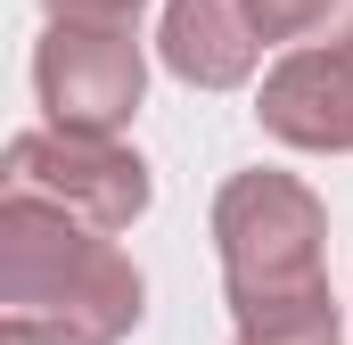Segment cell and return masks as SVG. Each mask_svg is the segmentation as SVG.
I'll return each instance as SVG.
<instances>
[{"instance_id": "6da1fadb", "label": "cell", "mask_w": 353, "mask_h": 345, "mask_svg": "<svg viewBox=\"0 0 353 345\" xmlns=\"http://www.w3.org/2000/svg\"><path fill=\"white\" fill-rule=\"evenodd\" d=\"M214 247H222V288L230 321L255 345L288 337H345V313L329 296V214L296 172H230L214 197Z\"/></svg>"}, {"instance_id": "277c9868", "label": "cell", "mask_w": 353, "mask_h": 345, "mask_svg": "<svg viewBox=\"0 0 353 345\" xmlns=\"http://www.w3.org/2000/svg\"><path fill=\"white\" fill-rule=\"evenodd\" d=\"M8 189L66 206L74 222L107 230V239L132 230V222L148 214V197H157V181H148V165H140V148H123L115 132H58V124L8 140Z\"/></svg>"}, {"instance_id": "ba28073f", "label": "cell", "mask_w": 353, "mask_h": 345, "mask_svg": "<svg viewBox=\"0 0 353 345\" xmlns=\"http://www.w3.org/2000/svg\"><path fill=\"white\" fill-rule=\"evenodd\" d=\"M50 8H74V17H140V0H50Z\"/></svg>"}, {"instance_id": "9c48e42d", "label": "cell", "mask_w": 353, "mask_h": 345, "mask_svg": "<svg viewBox=\"0 0 353 345\" xmlns=\"http://www.w3.org/2000/svg\"><path fill=\"white\" fill-rule=\"evenodd\" d=\"M0 345H66V337H50V329H33V321H8Z\"/></svg>"}, {"instance_id": "3957f363", "label": "cell", "mask_w": 353, "mask_h": 345, "mask_svg": "<svg viewBox=\"0 0 353 345\" xmlns=\"http://www.w3.org/2000/svg\"><path fill=\"white\" fill-rule=\"evenodd\" d=\"M140 83H148V58H140L132 17L50 8L41 50H33V90H41L58 132H115V124H132Z\"/></svg>"}, {"instance_id": "52a82bcc", "label": "cell", "mask_w": 353, "mask_h": 345, "mask_svg": "<svg viewBox=\"0 0 353 345\" xmlns=\"http://www.w3.org/2000/svg\"><path fill=\"white\" fill-rule=\"evenodd\" d=\"M329 8H337V0H247V17H255L263 41H296V33L329 25Z\"/></svg>"}, {"instance_id": "8992f818", "label": "cell", "mask_w": 353, "mask_h": 345, "mask_svg": "<svg viewBox=\"0 0 353 345\" xmlns=\"http://www.w3.org/2000/svg\"><path fill=\"white\" fill-rule=\"evenodd\" d=\"M157 50L181 83L197 90H239L263 58V33L247 17V0H165V25H157Z\"/></svg>"}, {"instance_id": "7a4b0ae2", "label": "cell", "mask_w": 353, "mask_h": 345, "mask_svg": "<svg viewBox=\"0 0 353 345\" xmlns=\"http://www.w3.org/2000/svg\"><path fill=\"white\" fill-rule=\"evenodd\" d=\"M0 304L8 321H33L66 345H115L140 329L148 279L107 230L74 222L50 197L8 189L0 197Z\"/></svg>"}, {"instance_id": "5b68a950", "label": "cell", "mask_w": 353, "mask_h": 345, "mask_svg": "<svg viewBox=\"0 0 353 345\" xmlns=\"http://www.w3.org/2000/svg\"><path fill=\"white\" fill-rule=\"evenodd\" d=\"M271 140L288 148H329V157H353V33L337 25V41H312V50H288L263 75V99H255Z\"/></svg>"}, {"instance_id": "30bf717a", "label": "cell", "mask_w": 353, "mask_h": 345, "mask_svg": "<svg viewBox=\"0 0 353 345\" xmlns=\"http://www.w3.org/2000/svg\"><path fill=\"white\" fill-rule=\"evenodd\" d=\"M239 345H255V337H239ZM288 345H345V337H288Z\"/></svg>"}, {"instance_id": "8fae6325", "label": "cell", "mask_w": 353, "mask_h": 345, "mask_svg": "<svg viewBox=\"0 0 353 345\" xmlns=\"http://www.w3.org/2000/svg\"><path fill=\"white\" fill-rule=\"evenodd\" d=\"M345 33H353V8H345Z\"/></svg>"}]
</instances>
